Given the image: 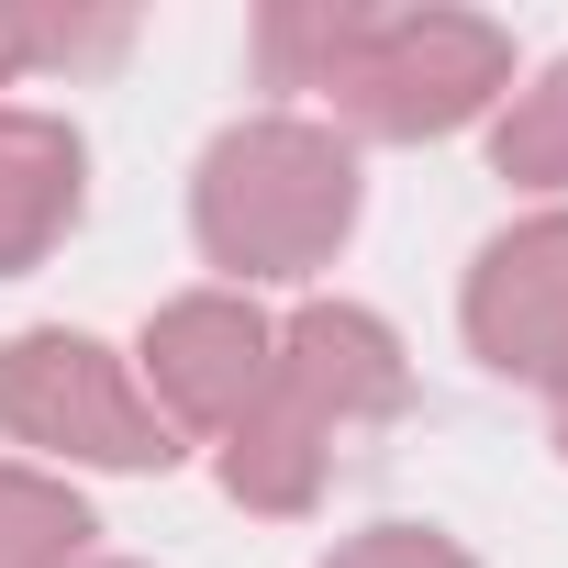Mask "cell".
Returning a JSON list of instances; mask_svg holds the SVG:
<instances>
[{
  "label": "cell",
  "mask_w": 568,
  "mask_h": 568,
  "mask_svg": "<svg viewBox=\"0 0 568 568\" xmlns=\"http://www.w3.org/2000/svg\"><path fill=\"white\" fill-rule=\"evenodd\" d=\"M346 223H357V179L302 123H256V134L212 145V168H201V234L223 267H302Z\"/></svg>",
  "instance_id": "cell-1"
},
{
  "label": "cell",
  "mask_w": 568,
  "mask_h": 568,
  "mask_svg": "<svg viewBox=\"0 0 568 568\" xmlns=\"http://www.w3.org/2000/svg\"><path fill=\"white\" fill-rule=\"evenodd\" d=\"M346 57V101L379 123V134H446L490 101V68L501 45L479 23H346L324 34Z\"/></svg>",
  "instance_id": "cell-2"
},
{
  "label": "cell",
  "mask_w": 568,
  "mask_h": 568,
  "mask_svg": "<svg viewBox=\"0 0 568 568\" xmlns=\"http://www.w3.org/2000/svg\"><path fill=\"white\" fill-rule=\"evenodd\" d=\"M0 402H12L23 435L79 446V457H112V468L168 457V435L134 413V390L112 379V357H101L90 335H23V346H12V379H0Z\"/></svg>",
  "instance_id": "cell-3"
},
{
  "label": "cell",
  "mask_w": 568,
  "mask_h": 568,
  "mask_svg": "<svg viewBox=\"0 0 568 568\" xmlns=\"http://www.w3.org/2000/svg\"><path fill=\"white\" fill-rule=\"evenodd\" d=\"M468 324H479L490 368H568V223H535L479 256Z\"/></svg>",
  "instance_id": "cell-4"
},
{
  "label": "cell",
  "mask_w": 568,
  "mask_h": 568,
  "mask_svg": "<svg viewBox=\"0 0 568 568\" xmlns=\"http://www.w3.org/2000/svg\"><path fill=\"white\" fill-rule=\"evenodd\" d=\"M145 357H156V379L179 390V413H234V402H256V379H267V335H256V313H234V302L168 313Z\"/></svg>",
  "instance_id": "cell-5"
},
{
  "label": "cell",
  "mask_w": 568,
  "mask_h": 568,
  "mask_svg": "<svg viewBox=\"0 0 568 568\" xmlns=\"http://www.w3.org/2000/svg\"><path fill=\"white\" fill-rule=\"evenodd\" d=\"M68 212H79V145L0 112V267H23Z\"/></svg>",
  "instance_id": "cell-6"
},
{
  "label": "cell",
  "mask_w": 568,
  "mask_h": 568,
  "mask_svg": "<svg viewBox=\"0 0 568 568\" xmlns=\"http://www.w3.org/2000/svg\"><path fill=\"white\" fill-rule=\"evenodd\" d=\"M90 524H79V501H57V490H34V479H0V568H45V557H68Z\"/></svg>",
  "instance_id": "cell-7"
},
{
  "label": "cell",
  "mask_w": 568,
  "mask_h": 568,
  "mask_svg": "<svg viewBox=\"0 0 568 568\" xmlns=\"http://www.w3.org/2000/svg\"><path fill=\"white\" fill-rule=\"evenodd\" d=\"M501 168H568V68L535 90L524 123H501Z\"/></svg>",
  "instance_id": "cell-8"
},
{
  "label": "cell",
  "mask_w": 568,
  "mask_h": 568,
  "mask_svg": "<svg viewBox=\"0 0 568 568\" xmlns=\"http://www.w3.org/2000/svg\"><path fill=\"white\" fill-rule=\"evenodd\" d=\"M346 568H457L446 546H424V535H379V546H357Z\"/></svg>",
  "instance_id": "cell-9"
}]
</instances>
